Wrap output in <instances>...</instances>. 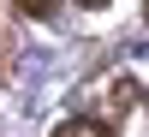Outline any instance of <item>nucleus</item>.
Masks as SVG:
<instances>
[{"instance_id": "1", "label": "nucleus", "mask_w": 149, "mask_h": 137, "mask_svg": "<svg viewBox=\"0 0 149 137\" xmlns=\"http://www.w3.org/2000/svg\"><path fill=\"white\" fill-rule=\"evenodd\" d=\"M54 137H107V131L95 125V119H66V125H60Z\"/></svg>"}, {"instance_id": "2", "label": "nucleus", "mask_w": 149, "mask_h": 137, "mask_svg": "<svg viewBox=\"0 0 149 137\" xmlns=\"http://www.w3.org/2000/svg\"><path fill=\"white\" fill-rule=\"evenodd\" d=\"M18 12H30V18H48V12H54V0H18Z\"/></svg>"}, {"instance_id": "3", "label": "nucleus", "mask_w": 149, "mask_h": 137, "mask_svg": "<svg viewBox=\"0 0 149 137\" xmlns=\"http://www.w3.org/2000/svg\"><path fill=\"white\" fill-rule=\"evenodd\" d=\"M78 6H107V0H78Z\"/></svg>"}]
</instances>
